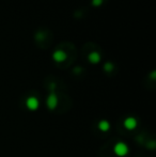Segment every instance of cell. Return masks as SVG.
<instances>
[{
  "instance_id": "obj_7",
  "label": "cell",
  "mask_w": 156,
  "mask_h": 157,
  "mask_svg": "<svg viewBox=\"0 0 156 157\" xmlns=\"http://www.w3.org/2000/svg\"><path fill=\"white\" fill-rule=\"evenodd\" d=\"M88 59H89V61L91 63L96 64V63H98L101 61V56H100V54H98V52H91V54L89 55Z\"/></svg>"
},
{
  "instance_id": "obj_1",
  "label": "cell",
  "mask_w": 156,
  "mask_h": 157,
  "mask_svg": "<svg viewBox=\"0 0 156 157\" xmlns=\"http://www.w3.org/2000/svg\"><path fill=\"white\" fill-rule=\"evenodd\" d=\"M128 147H127L126 143L124 142H117L115 144V147H113V152H115V154L119 157H123L125 155H127L128 154Z\"/></svg>"
},
{
  "instance_id": "obj_5",
  "label": "cell",
  "mask_w": 156,
  "mask_h": 157,
  "mask_svg": "<svg viewBox=\"0 0 156 157\" xmlns=\"http://www.w3.org/2000/svg\"><path fill=\"white\" fill-rule=\"evenodd\" d=\"M52 58L56 62H63L67 59V54L63 50H57L52 55Z\"/></svg>"
},
{
  "instance_id": "obj_3",
  "label": "cell",
  "mask_w": 156,
  "mask_h": 157,
  "mask_svg": "<svg viewBox=\"0 0 156 157\" xmlns=\"http://www.w3.org/2000/svg\"><path fill=\"white\" fill-rule=\"evenodd\" d=\"M26 106L29 110H36L40 106V101L36 97L34 96H30L27 98L26 101Z\"/></svg>"
},
{
  "instance_id": "obj_6",
  "label": "cell",
  "mask_w": 156,
  "mask_h": 157,
  "mask_svg": "<svg viewBox=\"0 0 156 157\" xmlns=\"http://www.w3.org/2000/svg\"><path fill=\"white\" fill-rule=\"evenodd\" d=\"M98 128H100L101 132H106L110 129V123L108 122L107 120H102L98 122Z\"/></svg>"
},
{
  "instance_id": "obj_2",
  "label": "cell",
  "mask_w": 156,
  "mask_h": 157,
  "mask_svg": "<svg viewBox=\"0 0 156 157\" xmlns=\"http://www.w3.org/2000/svg\"><path fill=\"white\" fill-rule=\"evenodd\" d=\"M46 105H47L48 109H50V110H54L57 108V106H58V97H57V95L55 94L54 92H51V93L49 94V96L47 97Z\"/></svg>"
},
{
  "instance_id": "obj_4",
  "label": "cell",
  "mask_w": 156,
  "mask_h": 157,
  "mask_svg": "<svg viewBox=\"0 0 156 157\" xmlns=\"http://www.w3.org/2000/svg\"><path fill=\"white\" fill-rule=\"evenodd\" d=\"M123 124H124V127L126 128V129L133 130V129H135V128L137 127L138 122H137V120H136L135 118H133V117H128V118H126L124 120Z\"/></svg>"
},
{
  "instance_id": "obj_8",
  "label": "cell",
  "mask_w": 156,
  "mask_h": 157,
  "mask_svg": "<svg viewBox=\"0 0 156 157\" xmlns=\"http://www.w3.org/2000/svg\"><path fill=\"white\" fill-rule=\"evenodd\" d=\"M104 70L106 71V72H111V71L113 70V65L111 63H109V62L106 63L104 65Z\"/></svg>"
},
{
  "instance_id": "obj_9",
  "label": "cell",
  "mask_w": 156,
  "mask_h": 157,
  "mask_svg": "<svg viewBox=\"0 0 156 157\" xmlns=\"http://www.w3.org/2000/svg\"><path fill=\"white\" fill-rule=\"evenodd\" d=\"M102 2H103V0H93V4H94V6H101V4H102Z\"/></svg>"
}]
</instances>
